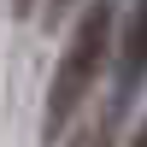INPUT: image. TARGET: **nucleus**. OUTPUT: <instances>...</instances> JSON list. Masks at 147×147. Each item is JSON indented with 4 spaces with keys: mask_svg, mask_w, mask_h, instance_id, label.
<instances>
[{
    "mask_svg": "<svg viewBox=\"0 0 147 147\" xmlns=\"http://www.w3.org/2000/svg\"><path fill=\"white\" fill-rule=\"evenodd\" d=\"M112 24H118V0H94L88 12L71 30V47L53 71V88H47V141L82 112V100L94 94V82L106 77V53H112Z\"/></svg>",
    "mask_w": 147,
    "mask_h": 147,
    "instance_id": "obj_1",
    "label": "nucleus"
},
{
    "mask_svg": "<svg viewBox=\"0 0 147 147\" xmlns=\"http://www.w3.org/2000/svg\"><path fill=\"white\" fill-rule=\"evenodd\" d=\"M147 82V0H129V18H124V59H118V100L112 112H124V100Z\"/></svg>",
    "mask_w": 147,
    "mask_h": 147,
    "instance_id": "obj_2",
    "label": "nucleus"
},
{
    "mask_svg": "<svg viewBox=\"0 0 147 147\" xmlns=\"http://www.w3.org/2000/svg\"><path fill=\"white\" fill-rule=\"evenodd\" d=\"M112 124H118V112H112V106H106V112H94L88 124L77 129V141H71V147H112V136H118Z\"/></svg>",
    "mask_w": 147,
    "mask_h": 147,
    "instance_id": "obj_3",
    "label": "nucleus"
},
{
    "mask_svg": "<svg viewBox=\"0 0 147 147\" xmlns=\"http://www.w3.org/2000/svg\"><path fill=\"white\" fill-rule=\"evenodd\" d=\"M47 6H53V18H59V12H65V6H71V0H47Z\"/></svg>",
    "mask_w": 147,
    "mask_h": 147,
    "instance_id": "obj_4",
    "label": "nucleus"
},
{
    "mask_svg": "<svg viewBox=\"0 0 147 147\" xmlns=\"http://www.w3.org/2000/svg\"><path fill=\"white\" fill-rule=\"evenodd\" d=\"M136 147H147V124H141V129H136Z\"/></svg>",
    "mask_w": 147,
    "mask_h": 147,
    "instance_id": "obj_5",
    "label": "nucleus"
}]
</instances>
